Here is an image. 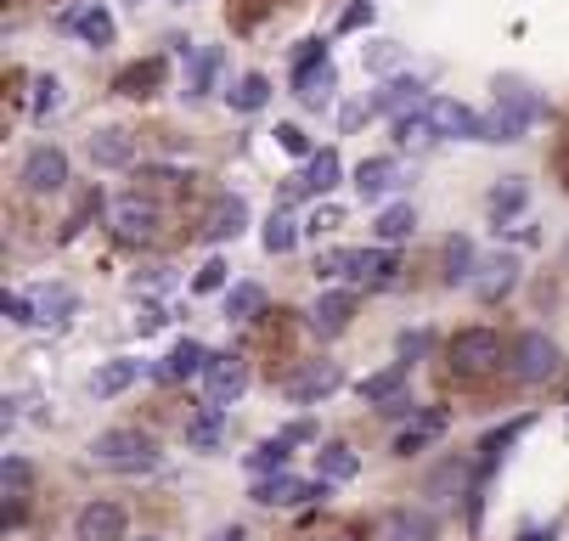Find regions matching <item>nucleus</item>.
<instances>
[{"instance_id":"54","label":"nucleus","mask_w":569,"mask_h":541,"mask_svg":"<svg viewBox=\"0 0 569 541\" xmlns=\"http://www.w3.org/2000/svg\"><path fill=\"white\" fill-rule=\"evenodd\" d=\"M328 226H339V209H316V214L305 220V231H310V238H321Z\"/></svg>"},{"instance_id":"42","label":"nucleus","mask_w":569,"mask_h":541,"mask_svg":"<svg viewBox=\"0 0 569 541\" xmlns=\"http://www.w3.org/2000/svg\"><path fill=\"white\" fill-rule=\"evenodd\" d=\"M473 271H479L473 243H468V238H451V243H446V282H451V288H457V282H473Z\"/></svg>"},{"instance_id":"12","label":"nucleus","mask_w":569,"mask_h":541,"mask_svg":"<svg viewBox=\"0 0 569 541\" xmlns=\"http://www.w3.org/2000/svg\"><path fill=\"white\" fill-rule=\"evenodd\" d=\"M473 299L479 304H497V299H508L513 288H519V260L513 254H491V260H479V271H473Z\"/></svg>"},{"instance_id":"14","label":"nucleus","mask_w":569,"mask_h":541,"mask_svg":"<svg viewBox=\"0 0 569 541\" xmlns=\"http://www.w3.org/2000/svg\"><path fill=\"white\" fill-rule=\"evenodd\" d=\"M350 317H356V293H350V288H328V293L310 304V333L339 339V333L350 328Z\"/></svg>"},{"instance_id":"52","label":"nucleus","mask_w":569,"mask_h":541,"mask_svg":"<svg viewBox=\"0 0 569 541\" xmlns=\"http://www.w3.org/2000/svg\"><path fill=\"white\" fill-rule=\"evenodd\" d=\"M316 62H328V46H321V40H299V51H293V73H305V68H316Z\"/></svg>"},{"instance_id":"59","label":"nucleus","mask_w":569,"mask_h":541,"mask_svg":"<svg viewBox=\"0 0 569 541\" xmlns=\"http://www.w3.org/2000/svg\"><path fill=\"white\" fill-rule=\"evenodd\" d=\"M141 541H158V535H141Z\"/></svg>"},{"instance_id":"56","label":"nucleus","mask_w":569,"mask_h":541,"mask_svg":"<svg viewBox=\"0 0 569 541\" xmlns=\"http://www.w3.org/2000/svg\"><path fill=\"white\" fill-rule=\"evenodd\" d=\"M282 434H288L293 445H310V440H316V423H288Z\"/></svg>"},{"instance_id":"39","label":"nucleus","mask_w":569,"mask_h":541,"mask_svg":"<svg viewBox=\"0 0 569 541\" xmlns=\"http://www.w3.org/2000/svg\"><path fill=\"white\" fill-rule=\"evenodd\" d=\"M525 429H530V418H513L508 429H491V434H485V440H479V469L491 474V469H497V457H502V451H508Z\"/></svg>"},{"instance_id":"58","label":"nucleus","mask_w":569,"mask_h":541,"mask_svg":"<svg viewBox=\"0 0 569 541\" xmlns=\"http://www.w3.org/2000/svg\"><path fill=\"white\" fill-rule=\"evenodd\" d=\"M321 541H345V535H321Z\"/></svg>"},{"instance_id":"40","label":"nucleus","mask_w":569,"mask_h":541,"mask_svg":"<svg viewBox=\"0 0 569 541\" xmlns=\"http://www.w3.org/2000/svg\"><path fill=\"white\" fill-rule=\"evenodd\" d=\"M288 457H293V440L277 434V440H266L260 451H249V469H254V474H282V469H288Z\"/></svg>"},{"instance_id":"55","label":"nucleus","mask_w":569,"mask_h":541,"mask_svg":"<svg viewBox=\"0 0 569 541\" xmlns=\"http://www.w3.org/2000/svg\"><path fill=\"white\" fill-rule=\"evenodd\" d=\"M361 119H372V102H350V108H345V130H356Z\"/></svg>"},{"instance_id":"47","label":"nucleus","mask_w":569,"mask_h":541,"mask_svg":"<svg viewBox=\"0 0 569 541\" xmlns=\"http://www.w3.org/2000/svg\"><path fill=\"white\" fill-rule=\"evenodd\" d=\"M395 350H400V361H412V367H418V361L435 350V333H429V328H406V333L395 339Z\"/></svg>"},{"instance_id":"33","label":"nucleus","mask_w":569,"mask_h":541,"mask_svg":"<svg viewBox=\"0 0 569 541\" xmlns=\"http://www.w3.org/2000/svg\"><path fill=\"white\" fill-rule=\"evenodd\" d=\"M203 367H209V350H203L198 339H181V344L170 350V361L158 367V378H203Z\"/></svg>"},{"instance_id":"44","label":"nucleus","mask_w":569,"mask_h":541,"mask_svg":"<svg viewBox=\"0 0 569 541\" xmlns=\"http://www.w3.org/2000/svg\"><path fill=\"white\" fill-rule=\"evenodd\" d=\"M316 277H361V249H328V254H316Z\"/></svg>"},{"instance_id":"15","label":"nucleus","mask_w":569,"mask_h":541,"mask_svg":"<svg viewBox=\"0 0 569 541\" xmlns=\"http://www.w3.org/2000/svg\"><path fill=\"white\" fill-rule=\"evenodd\" d=\"M0 497H7V524H18L23 519V502L34 497V462H23V457L0 462Z\"/></svg>"},{"instance_id":"4","label":"nucleus","mask_w":569,"mask_h":541,"mask_svg":"<svg viewBox=\"0 0 569 541\" xmlns=\"http://www.w3.org/2000/svg\"><path fill=\"white\" fill-rule=\"evenodd\" d=\"M242 390H249V361L231 355V350H209V367H203V395H209V407H231Z\"/></svg>"},{"instance_id":"28","label":"nucleus","mask_w":569,"mask_h":541,"mask_svg":"<svg viewBox=\"0 0 569 541\" xmlns=\"http://www.w3.org/2000/svg\"><path fill=\"white\" fill-rule=\"evenodd\" d=\"M361 474V457L350 445H321L316 451V480H328V485H345Z\"/></svg>"},{"instance_id":"36","label":"nucleus","mask_w":569,"mask_h":541,"mask_svg":"<svg viewBox=\"0 0 569 541\" xmlns=\"http://www.w3.org/2000/svg\"><path fill=\"white\" fill-rule=\"evenodd\" d=\"M226 102H231L237 113H260V108L271 102V80H266V73H242V80L226 91Z\"/></svg>"},{"instance_id":"50","label":"nucleus","mask_w":569,"mask_h":541,"mask_svg":"<svg viewBox=\"0 0 569 541\" xmlns=\"http://www.w3.org/2000/svg\"><path fill=\"white\" fill-rule=\"evenodd\" d=\"M7 322L12 328H34L40 317H34V293H7Z\"/></svg>"},{"instance_id":"8","label":"nucleus","mask_w":569,"mask_h":541,"mask_svg":"<svg viewBox=\"0 0 569 541\" xmlns=\"http://www.w3.org/2000/svg\"><path fill=\"white\" fill-rule=\"evenodd\" d=\"M73 535L79 541H124L130 535V513L119 502L97 497V502H86V508L73 513Z\"/></svg>"},{"instance_id":"20","label":"nucleus","mask_w":569,"mask_h":541,"mask_svg":"<svg viewBox=\"0 0 569 541\" xmlns=\"http://www.w3.org/2000/svg\"><path fill=\"white\" fill-rule=\"evenodd\" d=\"M226 429H231L226 407L192 412V418H187V451H220V445H226Z\"/></svg>"},{"instance_id":"30","label":"nucleus","mask_w":569,"mask_h":541,"mask_svg":"<svg viewBox=\"0 0 569 541\" xmlns=\"http://www.w3.org/2000/svg\"><path fill=\"white\" fill-rule=\"evenodd\" d=\"M220 62H226V51H220V46H203V51L192 57V73H187V102H203V97L214 91Z\"/></svg>"},{"instance_id":"34","label":"nucleus","mask_w":569,"mask_h":541,"mask_svg":"<svg viewBox=\"0 0 569 541\" xmlns=\"http://www.w3.org/2000/svg\"><path fill=\"white\" fill-rule=\"evenodd\" d=\"M260 311H266V288H260V282L226 288V322H254Z\"/></svg>"},{"instance_id":"25","label":"nucleus","mask_w":569,"mask_h":541,"mask_svg":"<svg viewBox=\"0 0 569 541\" xmlns=\"http://www.w3.org/2000/svg\"><path fill=\"white\" fill-rule=\"evenodd\" d=\"M525 130H530V119H525L519 108L497 102L491 113H485V124H479V141H491V147H502V141H525Z\"/></svg>"},{"instance_id":"48","label":"nucleus","mask_w":569,"mask_h":541,"mask_svg":"<svg viewBox=\"0 0 569 541\" xmlns=\"http://www.w3.org/2000/svg\"><path fill=\"white\" fill-rule=\"evenodd\" d=\"M372 18H378V7H372V0H350V7L339 12V23H333V29H339V34H356V29H367Z\"/></svg>"},{"instance_id":"57","label":"nucleus","mask_w":569,"mask_h":541,"mask_svg":"<svg viewBox=\"0 0 569 541\" xmlns=\"http://www.w3.org/2000/svg\"><path fill=\"white\" fill-rule=\"evenodd\" d=\"M209 541H249V530H242V524H220V530H209Z\"/></svg>"},{"instance_id":"32","label":"nucleus","mask_w":569,"mask_h":541,"mask_svg":"<svg viewBox=\"0 0 569 541\" xmlns=\"http://www.w3.org/2000/svg\"><path fill=\"white\" fill-rule=\"evenodd\" d=\"M462 485H468V462H462V457H446L440 469L423 480V497H429V502H451Z\"/></svg>"},{"instance_id":"53","label":"nucleus","mask_w":569,"mask_h":541,"mask_svg":"<svg viewBox=\"0 0 569 541\" xmlns=\"http://www.w3.org/2000/svg\"><path fill=\"white\" fill-rule=\"evenodd\" d=\"M192 288H198V293H220V288H226V260H209V266L198 271Z\"/></svg>"},{"instance_id":"6","label":"nucleus","mask_w":569,"mask_h":541,"mask_svg":"<svg viewBox=\"0 0 569 541\" xmlns=\"http://www.w3.org/2000/svg\"><path fill=\"white\" fill-rule=\"evenodd\" d=\"M23 187L34 192V198H46V192H62L68 187V152L62 147H51V141H40V147H29L23 152Z\"/></svg>"},{"instance_id":"26","label":"nucleus","mask_w":569,"mask_h":541,"mask_svg":"<svg viewBox=\"0 0 569 541\" xmlns=\"http://www.w3.org/2000/svg\"><path fill=\"white\" fill-rule=\"evenodd\" d=\"M242 226H249V203H242V198H220L214 214H209V226H203V238L209 243H226V238H242Z\"/></svg>"},{"instance_id":"9","label":"nucleus","mask_w":569,"mask_h":541,"mask_svg":"<svg viewBox=\"0 0 569 541\" xmlns=\"http://www.w3.org/2000/svg\"><path fill=\"white\" fill-rule=\"evenodd\" d=\"M479 113L473 108H462L457 97H429V130H435V141H479Z\"/></svg>"},{"instance_id":"22","label":"nucleus","mask_w":569,"mask_h":541,"mask_svg":"<svg viewBox=\"0 0 569 541\" xmlns=\"http://www.w3.org/2000/svg\"><path fill=\"white\" fill-rule=\"evenodd\" d=\"M406 378H412V361H395V367L361 378V401H367V407H389V401H400V395H406Z\"/></svg>"},{"instance_id":"1","label":"nucleus","mask_w":569,"mask_h":541,"mask_svg":"<svg viewBox=\"0 0 569 541\" xmlns=\"http://www.w3.org/2000/svg\"><path fill=\"white\" fill-rule=\"evenodd\" d=\"M86 457L108 474H147V469H158V440L147 429H102Z\"/></svg>"},{"instance_id":"37","label":"nucleus","mask_w":569,"mask_h":541,"mask_svg":"<svg viewBox=\"0 0 569 541\" xmlns=\"http://www.w3.org/2000/svg\"><path fill=\"white\" fill-rule=\"evenodd\" d=\"M395 277H400V254H395V249H361V277H356V282L389 288Z\"/></svg>"},{"instance_id":"35","label":"nucleus","mask_w":569,"mask_h":541,"mask_svg":"<svg viewBox=\"0 0 569 541\" xmlns=\"http://www.w3.org/2000/svg\"><path fill=\"white\" fill-rule=\"evenodd\" d=\"M418 231V209L412 203H389V209H378V243H400V238H412Z\"/></svg>"},{"instance_id":"10","label":"nucleus","mask_w":569,"mask_h":541,"mask_svg":"<svg viewBox=\"0 0 569 541\" xmlns=\"http://www.w3.org/2000/svg\"><path fill=\"white\" fill-rule=\"evenodd\" d=\"M339 181H345L339 147H321V152H310L305 176H293V181H288V198H328V192H333Z\"/></svg>"},{"instance_id":"2","label":"nucleus","mask_w":569,"mask_h":541,"mask_svg":"<svg viewBox=\"0 0 569 541\" xmlns=\"http://www.w3.org/2000/svg\"><path fill=\"white\" fill-rule=\"evenodd\" d=\"M446 361L457 378H485L502 367V333L497 328H462L451 344H446Z\"/></svg>"},{"instance_id":"21","label":"nucleus","mask_w":569,"mask_h":541,"mask_svg":"<svg viewBox=\"0 0 569 541\" xmlns=\"http://www.w3.org/2000/svg\"><path fill=\"white\" fill-rule=\"evenodd\" d=\"M136 378H141V361L113 355V361H102V367L91 372V395H97V401H113V395H124V390H130Z\"/></svg>"},{"instance_id":"23","label":"nucleus","mask_w":569,"mask_h":541,"mask_svg":"<svg viewBox=\"0 0 569 541\" xmlns=\"http://www.w3.org/2000/svg\"><path fill=\"white\" fill-rule=\"evenodd\" d=\"M164 73H170V68H164V57L130 62V68L119 73V80H113V91H119V97H136V102H141V97H152L158 86H164Z\"/></svg>"},{"instance_id":"3","label":"nucleus","mask_w":569,"mask_h":541,"mask_svg":"<svg viewBox=\"0 0 569 541\" xmlns=\"http://www.w3.org/2000/svg\"><path fill=\"white\" fill-rule=\"evenodd\" d=\"M558 367H563V350H558L541 328L519 333V339H513V350H508V372H513L519 383H547Z\"/></svg>"},{"instance_id":"46","label":"nucleus","mask_w":569,"mask_h":541,"mask_svg":"<svg viewBox=\"0 0 569 541\" xmlns=\"http://www.w3.org/2000/svg\"><path fill=\"white\" fill-rule=\"evenodd\" d=\"M102 209V187H91V192H79V203H73V214H68V226H62V243H73L79 231H86V220Z\"/></svg>"},{"instance_id":"27","label":"nucleus","mask_w":569,"mask_h":541,"mask_svg":"<svg viewBox=\"0 0 569 541\" xmlns=\"http://www.w3.org/2000/svg\"><path fill=\"white\" fill-rule=\"evenodd\" d=\"M418 102H429V97H423V80H389V86L372 97V113H389V119H400V113H412Z\"/></svg>"},{"instance_id":"49","label":"nucleus","mask_w":569,"mask_h":541,"mask_svg":"<svg viewBox=\"0 0 569 541\" xmlns=\"http://www.w3.org/2000/svg\"><path fill=\"white\" fill-rule=\"evenodd\" d=\"M57 108H62V86L46 73V80H34V119H46V113H57Z\"/></svg>"},{"instance_id":"13","label":"nucleus","mask_w":569,"mask_h":541,"mask_svg":"<svg viewBox=\"0 0 569 541\" xmlns=\"http://www.w3.org/2000/svg\"><path fill=\"white\" fill-rule=\"evenodd\" d=\"M400 159L395 152H378V159H361L356 164V192H361V203H383L389 192H400Z\"/></svg>"},{"instance_id":"11","label":"nucleus","mask_w":569,"mask_h":541,"mask_svg":"<svg viewBox=\"0 0 569 541\" xmlns=\"http://www.w3.org/2000/svg\"><path fill=\"white\" fill-rule=\"evenodd\" d=\"M440 535V519H435V508H389L383 519H378V541H435Z\"/></svg>"},{"instance_id":"45","label":"nucleus","mask_w":569,"mask_h":541,"mask_svg":"<svg viewBox=\"0 0 569 541\" xmlns=\"http://www.w3.org/2000/svg\"><path fill=\"white\" fill-rule=\"evenodd\" d=\"M361 62H367L372 73H395V68H406V46H395V40H372V46L361 51Z\"/></svg>"},{"instance_id":"19","label":"nucleus","mask_w":569,"mask_h":541,"mask_svg":"<svg viewBox=\"0 0 569 541\" xmlns=\"http://www.w3.org/2000/svg\"><path fill=\"white\" fill-rule=\"evenodd\" d=\"M130 159H136V136H130V130L108 124V130L91 136V164H97V170H124Z\"/></svg>"},{"instance_id":"38","label":"nucleus","mask_w":569,"mask_h":541,"mask_svg":"<svg viewBox=\"0 0 569 541\" xmlns=\"http://www.w3.org/2000/svg\"><path fill=\"white\" fill-rule=\"evenodd\" d=\"M62 23H68V29H79V34H86L91 46H113V12H108V7H86V12H68Z\"/></svg>"},{"instance_id":"24","label":"nucleus","mask_w":569,"mask_h":541,"mask_svg":"<svg viewBox=\"0 0 569 541\" xmlns=\"http://www.w3.org/2000/svg\"><path fill=\"white\" fill-rule=\"evenodd\" d=\"M525 203H530V181H525V176L497 181V187H491V198H485V209H491V220H497V226L519 220V214H525Z\"/></svg>"},{"instance_id":"41","label":"nucleus","mask_w":569,"mask_h":541,"mask_svg":"<svg viewBox=\"0 0 569 541\" xmlns=\"http://www.w3.org/2000/svg\"><path fill=\"white\" fill-rule=\"evenodd\" d=\"M293 243H299V220L288 209H277L266 220V254H293Z\"/></svg>"},{"instance_id":"7","label":"nucleus","mask_w":569,"mask_h":541,"mask_svg":"<svg viewBox=\"0 0 569 541\" xmlns=\"http://www.w3.org/2000/svg\"><path fill=\"white\" fill-rule=\"evenodd\" d=\"M113 226H119L124 243H152L158 231H164V209H158L152 198H141V192H124L113 203Z\"/></svg>"},{"instance_id":"43","label":"nucleus","mask_w":569,"mask_h":541,"mask_svg":"<svg viewBox=\"0 0 569 541\" xmlns=\"http://www.w3.org/2000/svg\"><path fill=\"white\" fill-rule=\"evenodd\" d=\"M395 141H400V147H412V141H435V130H429V102H418L412 113H400V119H395Z\"/></svg>"},{"instance_id":"29","label":"nucleus","mask_w":569,"mask_h":541,"mask_svg":"<svg viewBox=\"0 0 569 541\" xmlns=\"http://www.w3.org/2000/svg\"><path fill=\"white\" fill-rule=\"evenodd\" d=\"M73 311H79V293H73V288H62V282H57V288H34V317H40L46 328H62Z\"/></svg>"},{"instance_id":"17","label":"nucleus","mask_w":569,"mask_h":541,"mask_svg":"<svg viewBox=\"0 0 569 541\" xmlns=\"http://www.w3.org/2000/svg\"><path fill=\"white\" fill-rule=\"evenodd\" d=\"M333 86H339V68H333V57H328V62H316V68H305V73H293V97H299L310 113L333 102Z\"/></svg>"},{"instance_id":"16","label":"nucleus","mask_w":569,"mask_h":541,"mask_svg":"<svg viewBox=\"0 0 569 541\" xmlns=\"http://www.w3.org/2000/svg\"><path fill=\"white\" fill-rule=\"evenodd\" d=\"M339 383H345V372H339L333 361H310V367L288 383V395H293L299 407H310V401H328V395L339 390Z\"/></svg>"},{"instance_id":"5","label":"nucleus","mask_w":569,"mask_h":541,"mask_svg":"<svg viewBox=\"0 0 569 541\" xmlns=\"http://www.w3.org/2000/svg\"><path fill=\"white\" fill-rule=\"evenodd\" d=\"M328 491H333L328 480H293V474L282 469V474H260L249 497H254L260 508H299V502H321Z\"/></svg>"},{"instance_id":"51","label":"nucleus","mask_w":569,"mask_h":541,"mask_svg":"<svg viewBox=\"0 0 569 541\" xmlns=\"http://www.w3.org/2000/svg\"><path fill=\"white\" fill-rule=\"evenodd\" d=\"M277 141H282V152H293V159H310V136L299 124H277Z\"/></svg>"},{"instance_id":"60","label":"nucleus","mask_w":569,"mask_h":541,"mask_svg":"<svg viewBox=\"0 0 569 541\" xmlns=\"http://www.w3.org/2000/svg\"><path fill=\"white\" fill-rule=\"evenodd\" d=\"M130 7H141V0H130Z\"/></svg>"},{"instance_id":"31","label":"nucleus","mask_w":569,"mask_h":541,"mask_svg":"<svg viewBox=\"0 0 569 541\" xmlns=\"http://www.w3.org/2000/svg\"><path fill=\"white\" fill-rule=\"evenodd\" d=\"M497 102H508V108H519L530 124L536 119H547V97H536L525 80H519V73H502V80H497Z\"/></svg>"},{"instance_id":"18","label":"nucleus","mask_w":569,"mask_h":541,"mask_svg":"<svg viewBox=\"0 0 569 541\" xmlns=\"http://www.w3.org/2000/svg\"><path fill=\"white\" fill-rule=\"evenodd\" d=\"M446 423H451V418H446L440 407H423V412H418L412 423H406V429L395 434V457H412V451H423V445H435V440L446 434Z\"/></svg>"}]
</instances>
